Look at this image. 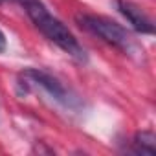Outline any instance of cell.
<instances>
[{"label": "cell", "instance_id": "cell-1", "mask_svg": "<svg viewBox=\"0 0 156 156\" xmlns=\"http://www.w3.org/2000/svg\"><path fill=\"white\" fill-rule=\"evenodd\" d=\"M17 2L26 9L28 17L35 24V28L53 44H57L62 51L75 59H85V50L81 44L77 42V39L72 35V31L57 19L53 17L48 8L41 2V0H17Z\"/></svg>", "mask_w": 156, "mask_h": 156}, {"label": "cell", "instance_id": "cell-2", "mask_svg": "<svg viewBox=\"0 0 156 156\" xmlns=\"http://www.w3.org/2000/svg\"><path fill=\"white\" fill-rule=\"evenodd\" d=\"M77 22L81 24V28H85L87 31H90L92 35L103 39L105 42L123 50V51H130L134 48V41L130 37V33L118 22L107 19V17H98V15H77Z\"/></svg>", "mask_w": 156, "mask_h": 156}, {"label": "cell", "instance_id": "cell-3", "mask_svg": "<svg viewBox=\"0 0 156 156\" xmlns=\"http://www.w3.org/2000/svg\"><path fill=\"white\" fill-rule=\"evenodd\" d=\"M20 77H22V81H26V85H30V87H41L42 90H46L55 101H59V103H62L66 107H72L73 105V98L64 88V85L59 79L51 77L50 73L31 68V70H26Z\"/></svg>", "mask_w": 156, "mask_h": 156}, {"label": "cell", "instance_id": "cell-4", "mask_svg": "<svg viewBox=\"0 0 156 156\" xmlns=\"http://www.w3.org/2000/svg\"><path fill=\"white\" fill-rule=\"evenodd\" d=\"M118 8L125 15V19L132 24V28L140 33H154V24L152 20L132 2L129 0H118Z\"/></svg>", "mask_w": 156, "mask_h": 156}, {"label": "cell", "instance_id": "cell-5", "mask_svg": "<svg viewBox=\"0 0 156 156\" xmlns=\"http://www.w3.org/2000/svg\"><path fill=\"white\" fill-rule=\"evenodd\" d=\"M132 143H134L132 151L138 154H154V151H156V138L151 130L138 132Z\"/></svg>", "mask_w": 156, "mask_h": 156}, {"label": "cell", "instance_id": "cell-6", "mask_svg": "<svg viewBox=\"0 0 156 156\" xmlns=\"http://www.w3.org/2000/svg\"><path fill=\"white\" fill-rule=\"evenodd\" d=\"M4 50H6V35L0 30V51H4Z\"/></svg>", "mask_w": 156, "mask_h": 156}]
</instances>
